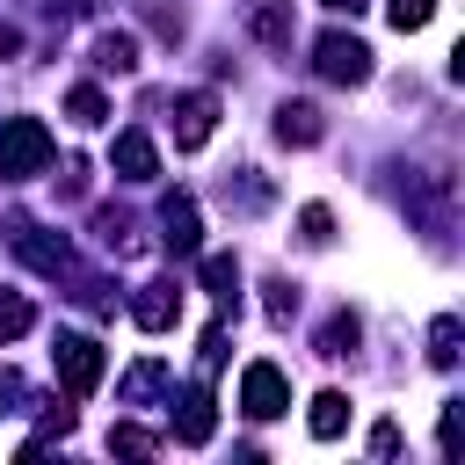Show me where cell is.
Returning <instances> with one entry per match:
<instances>
[{
    "mask_svg": "<svg viewBox=\"0 0 465 465\" xmlns=\"http://www.w3.org/2000/svg\"><path fill=\"white\" fill-rule=\"evenodd\" d=\"M51 131L36 124V116H7L0 124V182H29V174H44L51 167Z\"/></svg>",
    "mask_w": 465,
    "mask_h": 465,
    "instance_id": "6da1fadb",
    "label": "cell"
},
{
    "mask_svg": "<svg viewBox=\"0 0 465 465\" xmlns=\"http://www.w3.org/2000/svg\"><path fill=\"white\" fill-rule=\"evenodd\" d=\"M312 65H320V80H334V87H363V80H371V44L349 36V29H327V36L312 44Z\"/></svg>",
    "mask_w": 465,
    "mask_h": 465,
    "instance_id": "7a4b0ae2",
    "label": "cell"
},
{
    "mask_svg": "<svg viewBox=\"0 0 465 465\" xmlns=\"http://www.w3.org/2000/svg\"><path fill=\"white\" fill-rule=\"evenodd\" d=\"M51 363H58V378H65L73 400H87V392L102 385V341H94V334H58Z\"/></svg>",
    "mask_w": 465,
    "mask_h": 465,
    "instance_id": "3957f363",
    "label": "cell"
},
{
    "mask_svg": "<svg viewBox=\"0 0 465 465\" xmlns=\"http://www.w3.org/2000/svg\"><path fill=\"white\" fill-rule=\"evenodd\" d=\"M15 254H22L36 276H65V269H73L65 232H51V225H36V218H15Z\"/></svg>",
    "mask_w": 465,
    "mask_h": 465,
    "instance_id": "277c9868",
    "label": "cell"
},
{
    "mask_svg": "<svg viewBox=\"0 0 465 465\" xmlns=\"http://www.w3.org/2000/svg\"><path fill=\"white\" fill-rule=\"evenodd\" d=\"M240 407H247L254 421H276V414L291 407V385H283V371H276V363H247V371H240Z\"/></svg>",
    "mask_w": 465,
    "mask_h": 465,
    "instance_id": "5b68a950",
    "label": "cell"
},
{
    "mask_svg": "<svg viewBox=\"0 0 465 465\" xmlns=\"http://www.w3.org/2000/svg\"><path fill=\"white\" fill-rule=\"evenodd\" d=\"M167 421H174V443H189V450H203V443L218 436V407H211V392H203V385H189V392L174 400V414H167Z\"/></svg>",
    "mask_w": 465,
    "mask_h": 465,
    "instance_id": "8992f818",
    "label": "cell"
},
{
    "mask_svg": "<svg viewBox=\"0 0 465 465\" xmlns=\"http://www.w3.org/2000/svg\"><path fill=\"white\" fill-rule=\"evenodd\" d=\"M160 240H167V254H196L203 247V218H196V196H167L160 203Z\"/></svg>",
    "mask_w": 465,
    "mask_h": 465,
    "instance_id": "52a82bcc",
    "label": "cell"
},
{
    "mask_svg": "<svg viewBox=\"0 0 465 465\" xmlns=\"http://www.w3.org/2000/svg\"><path fill=\"white\" fill-rule=\"evenodd\" d=\"M211 131H218V94H182V102H174V145L196 153Z\"/></svg>",
    "mask_w": 465,
    "mask_h": 465,
    "instance_id": "ba28073f",
    "label": "cell"
},
{
    "mask_svg": "<svg viewBox=\"0 0 465 465\" xmlns=\"http://www.w3.org/2000/svg\"><path fill=\"white\" fill-rule=\"evenodd\" d=\"M174 312H182V291H174V283H138L131 320H138L145 334H167V327H174Z\"/></svg>",
    "mask_w": 465,
    "mask_h": 465,
    "instance_id": "9c48e42d",
    "label": "cell"
},
{
    "mask_svg": "<svg viewBox=\"0 0 465 465\" xmlns=\"http://www.w3.org/2000/svg\"><path fill=\"white\" fill-rule=\"evenodd\" d=\"M240 22H247V36H254V44H269V51H283V44H291V0H247V7H240Z\"/></svg>",
    "mask_w": 465,
    "mask_h": 465,
    "instance_id": "30bf717a",
    "label": "cell"
},
{
    "mask_svg": "<svg viewBox=\"0 0 465 465\" xmlns=\"http://www.w3.org/2000/svg\"><path fill=\"white\" fill-rule=\"evenodd\" d=\"M109 160H116V174H124V182H153V174H160V153H153V138H145V131H124Z\"/></svg>",
    "mask_w": 465,
    "mask_h": 465,
    "instance_id": "8fae6325",
    "label": "cell"
},
{
    "mask_svg": "<svg viewBox=\"0 0 465 465\" xmlns=\"http://www.w3.org/2000/svg\"><path fill=\"white\" fill-rule=\"evenodd\" d=\"M320 131H327V124H320L312 102H283V109H276V138H283V145H320Z\"/></svg>",
    "mask_w": 465,
    "mask_h": 465,
    "instance_id": "7c38bea8",
    "label": "cell"
},
{
    "mask_svg": "<svg viewBox=\"0 0 465 465\" xmlns=\"http://www.w3.org/2000/svg\"><path fill=\"white\" fill-rule=\"evenodd\" d=\"M94 240L109 247V254H138L145 240H138V218L131 211H94Z\"/></svg>",
    "mask_w": 465,
    "mask_h": 465,
    "instance_id": "4fadbf2b",
    "label": "cell"
},
{
    "mask_svg": "<svg viewBox=\"0 0 465 465\" xmlns=\"http://www.w3.org/2000/svg\"><path fill=\"white\" fill-rule=\"evenodd\" d=\"M94 65H102V73H138V36L102 29V36H94Z\"/></svg>",
    "mask_w": 465,
    "mask_h": 465,
    "instance_id": "5bb4252c",
    "label": "cell"
},
{
    "mask_svg": "<svg viewBox=\"0 0 465 465\" xmlns=\"http://www.w3.org/2000/svg\"><path fill=\"white\" fill-rule=\"evenodd\" d=\"M305 429H312L320 443H334V436L349 429V400H341V392H312V414H305Z\"/></svg>",
    "mask_w": 465,
    "mask_h": 465,
    "instance_id": "9a60e30c",
    "label": "cell"
},
{
    "mask_svg": "<svg viewBox=\"0 0 465 465\" xmlns=\"http://www.w3.org/2000/svg\"><path fill=\"white\" fill-rule=\"evenodd\" d=\"M203 283H211L218 305H232V298H240V262H232V254H203Z\"/></svg>",
    "mask_w": 465,
    "mask_h": 465,
    "instance_id": "2e32d148",
    "label": "cell"
},
{
    "mask_svg": "<svg viewBox=\"0 0 465 465\" xmlns=\"http://www.w3.org/2000/svg\"><path fill=\"white\" fill-rule=\"evenodd\" d=\"M167 385V363L160 356H145V363H131V378H124V407H138V400H153Z\"/></svg>",
    "mask_w": 465,
    "mask_h": 465,
    "instance_id": "e0dca14e",
    "label": "cell"
},
{
    "mask_svg": "<svg viewBox=\"0 0 465 465\" xmlns=\"http://www.w3.org/2000/svg\"><path fill=\"white\" fill-rule=\"evenodd\" d=\"M29 327H36V305L22 291H0V341H22Z\"/></svg>",
    "mask_w": 465,
    "mask_h": 465,
    "instance_id": "ac0fdd59",
    "label": "cell"
},
{
    "mask_svg": "<svg viewBox=\"0 0 465 465\" xmlns=\"http://www.w3.org/2000/svg\"><path fill=\"white\" fill-rule=\"evenodd\" d=\"M65 116H73L80 131H94V124H109V102H102V87H73V94H65Z\"/></svg>",
    "mask_w": 465,
    "mask_h": 465,
    "instance_id": "d6986e66",
    "label": "cell"
},
{
    "mask_svg": "<svg viewBox=\"0 0 465 465\" xmlns=\"http://www.w3.org/2000/svg\"><path fill=\"white\" fill-rule=\"evenodd\" d=\"M356 334H363V327H356V312H334V320L320 327V356H349V349H356Z\"/></svg>",
    "mask_w": 465,
    "mask_h": 465,
    "instance_id": "ffe728a7",
    "label": "cell"
},
{
    "mask_svg": "<svg viewBox=\"0 0 465 465\" xmlns=\"http://www.w3.org/2000/svg\"><path fill=\"white\" fill-rule=\"evenodd\" d=\"M429 363H436V371L458 363V312H443V320L429 327Z\"/></svg>",
    "mask_w": 465,
    "mask_h": 465,
    "instance_id": "44dd1931",
    "label": "cell"
},
{
    "mask_svg": "<svg viewBox=\"0 0 465 465\" xmlns=\"http://www.w3.org/2000/svg\"><path fill=\"white\" fill-rule=\"evenodd\" d=\"M109 450H124V458H153L160 443H153V436H145L138 421H116V429H109Z\"/></svg>",
    "mask_w": 465,
    "mask_h": 465,
    "instance_id": "7402d4cb",
    "label": "cell"
},
{
    "mask_svg": "<svg viewBox=\"0 0 465 465\" xmlns=\"http://www.w3.org/2000/svg\"><path fill=\"white\" fill-rule=\"evenodd\" d=\"M385 15H392V29L407 36V29H429V15H436V0H385Z\"/></svg>",
    "mask_w": 465,
    "mask_h": 465,
    "instance_id": "603a6c76",
    "label": "cell"
},
{
    "mask_svg": "<svg viewBox=\"0 0 465 465\" xmlns=\"http://www.w3.org/2000/svg\"><path fill=\"white\" fill-rule=\"evenodd\" d=\"M298 225H305V240H312V247H327V240H334V211H327V203H305V211H298Z\"/></svg>",
    "mask_w": 465,
    "mask_h": 465,
    "instance_id": "cb8c5ba5",
    "label": "cell"
},
{
    "mask_svg": "<svg viewBox=\"0 0 465 465\" xmlns=\"http://www.w3.org/2000/svg\"><path fill=\"white\" fill-rule=\"evenodd\" d=\"M291 312H298V291H291V283H283V276H276V283H269V320H276V327H283V320H291Z\"/></svg>",
    "mask_w": 465,
    "mask_h": 465,
    "instance_id": "d4e9b609",
    "label": "cell"
},
{
    "mask_svg": "<svg viewBox=\"0 0 465 465\" xmlns=\"http://www.w3.org/2000/svg\"><path fill=\"white\" fill-rule=\"evenodd\" d=\"M196 363H203V371H218V363H225V327H203V341H196Z\"/></svg>",
    "mask_w": 465,
    "mask_h": 465,
    "instance_id": "484cf974",
    "label": "cell"
},
{
    "mask_svg": "<svg viewBox=\"0 0 465 465\" xmlns=\"http://www.w3.org/2000/svg\"><path fill=\"white\" fill-rule=\"evenodd\" d=\"M22 400H29V392H22V378H15V371H0V414H15Z\"/></svg>",
    "mask_w": 465,
    "mask_h": 465,
    "instance_id": "4316f807",
    "label": "cell"
},
{
    "mask_svg": "<svg viewBox=\"0 0 465 465\" xmlns=\"http://www.w3.org/2000/svg\"><path fill=\"white\" fill-rule=\"evenodd\" d=\"M371 450H378V458H392V450H400V429H392V421H378V429H371Z\"/></svg>",
    "mask_w": 465,
    "mask_h": 465,
    "instance_id": "83f0119b",
    "label": "cell"
},
{
    "mask_svg": "<svg viewBox=\"0 0 465 465\" xmlns=\"http://www.w3.org/2000/svg\"><path fill=\"white\" fill-rule=\"evenodd\" d=\"M15 51H22V29H15V22H0V58H15Z\"/></svg>",
    "mask_w": 465,
    "mask_h": 465,
    "instance_id": "f1b7e54d",
    "label": "cell"
},
{
    "mask_svg": "<svg viewBox=\"0 0 465 465\" xmlns=\"http://www.w3.org/2000/svg\"><path fill=\"white\" fill-rule=\"evenodd\" d=\"M320 7H334V15H363L371 0H320Z\"/></svg>",
    "mask_w": 465,
    "mask_h": 465,
    "instance_id": "f546056e",
    "label": "cell"
}]
</instances>
